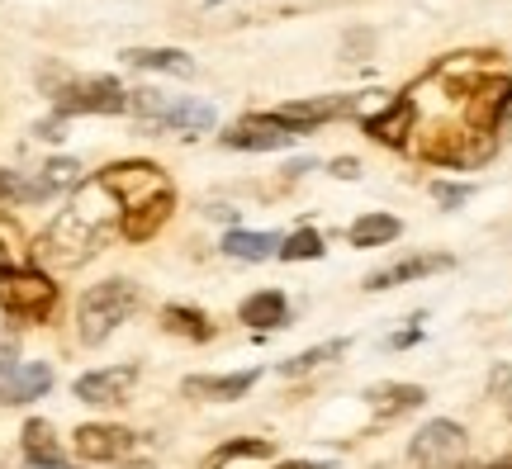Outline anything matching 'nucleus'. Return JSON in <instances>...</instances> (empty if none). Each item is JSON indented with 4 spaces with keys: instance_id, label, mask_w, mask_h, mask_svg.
<instances>
[{
    "instance_id": "obj_1",
    "label": "nucleus",
    "mask_w": 512,
    "mask_h": 469,
    "mask_svg": "<svg viewBox=\"0 0 512 469\" xmlns=\"http://www.w3.org/2000/svg\"><path fill=\"white\" fill-rule=\"evenodd\" d=\"M119 218H124V204L95 176V181H86L76 190L72 204H67V209L48 223V233L34 242V261L38 266H53V271L86 266V261L119 233Z\"/></svg>"
},
{
    "instance_id": "obj_2",
    "label": "nucleus",
    "mask_w": 512,
    "mask_h": 469,
    "mask_svg": "<svg viewBox=\"0 0 512 469\" xmlns=\"http://www.w3.org/2000/svg\"><path fill=\"white\" fill-rule=\"evenodd\" d=\"M133 308H138V285H133V280H100L95 289H86V294H81V308H76L81 342L100 346L124 318H133Z\"/></svg>"
},
{
    "instance_id": "obj_3",
    "label": "nucleus",
    "mask_w": 512,
    "mask_h": 469,
    "mask_svg": "<svg viewBox=\"0 0 512 469\" xmlns=\"http://www.w3.org/2000/svg\"><path fill=\"white\" fill-rule=\"evenodd\" d=\"M128 109L152 128H214V105L185 100V95H162V91H128Z\"/></svg>"
},
{
    "instance_id": "obj_4",
    "label": "nucleus",
    "mask_w": 512,
    "mask_h": 469,
    "mask_svg": "<svg viewBox=\"0 0 512 469\" xmlns=\"http://www.w3.org/2000/svg\"><path fill=\"white\" fill-rule=\"evenodd\" d=\"M0 304L19 323H43L57 308V285L38 271H10L0 275Z\"/></svg>"
},
{
    "instance_id": "obj_5",
    "label": "nucleus",
    "mask_w": 512,
    "mask_h": 469,
    "mask_svg": "<svg viewBox=\"0 0 512 469\" xmlns=\"http://www.w3.org/2000/svg\"><path fill=\"white\" fill-rule=\"evenodd\" d=\"M62 114H124L128 91L110 76H86V81H62L53 91Z\"/></svg>"
},
{
    "instance_id": "obj_6",
    "label": "nucleus",
    "mask_w": 512,
    "mask_h": 469,
    "mask_svg": "<svg viewBox=\"0 0 512 469\" xmlns=\"http://www.w3.org/2000/svg\"><path fill=\"white\" fill-rule=\"evenodd\" d=\"M100 181H105V190H110L119 204H124V214L171 190V181L162 176V166H152V162H114L100 171Z\"/></svg>"
},
{
    "instance_id": "obj_7",
    "label": "nucleus",
    "mask_w": 512,
    "mask_h": 469,
    "mask_svg": "<svg viewBox=\"0 0 512 469\" xmlns=\"http://www.w3.org/2000/svg\"><path fill=\"white\" fill-rule=\"evenodd\" d=\"M408 460L418 469H456L465 460V432H460L456 422H427L418 436H413V446H408Z\"/></svg>"
},
{
    "instance_id": "obj_8",
    "label": "nucleus",
    "mask_w": 512,
    "mask_h": 469,
    "mask_svg": "<svg viewBox=\"0 0 512 469\" xmlns=\"http://www.w3.org/2000/svg\"><path fill=\"white\" fill-rule=\"evenodd\" d=\"M299 133L290 124H280L275 114H252V119H238V124L223 133V143L228 147H242V152H280V147H290Z\"/></svg>"
},
{
    "instance_id": "obj_9",
    "label": "nucleus",
    "mask_w": 512,
    "mask_h": 469,
    "mask_svg": "<svg viewBox=\"0 0 512 469\" xmlns=\"http://www.w3.org/2000/svg\"><path fill=\"white\" fill-rule=\"evenodd\" d=\"M366 95H313V100H294V105H280L275 109V119L280 124H290L294 133L299 128H313V124H328V119H347L361 109Z\"/></svg>"
},
{
    "instance_id": "obj_10",
    "label": "nucleus",
    "mask_w": 512,
    "mask_h": 469,
    "mask_svg": "<svg viewBox=\"0 0 512 469\" xmlns=\"http://www.w3.org/2000/svg\"><path fill=\"white\" fill-rule=\"evenodd\" d=\"M512 100V76H479L470 81V133H494Z\"/></svg>"
},
{
    "instance_id": "obj_11",
    "label": "nucleus",
    "mask_w": 512,
    "mask_h": 469,
    "mask_svg": "<svg viewBox=\"0 0 512 469\" xmlns=\"http://www.w3.org/2000/svg\"><path fill=\"white\" fill-rule=\"evenodd\" d=\"M133 384H138V365H110V370L76 379V398L81 403H124Z\"/></svg>"
},
{
    "instance_id": "obj_12",
    "label": "nucleus",
    "mask_w": 512,
    "mask_h": 469,
    "mask_svg": "<svg viewBox=\"0 0 512 469\" xmlns=\"http://www.w3.org/2000/svg\"><path fill=\"white\" fill-rule=\"evenodd\" d=\"M76 451H81V460H124V455L133 451V432L91 422V427L76 432Z\"/></svg>"
},
{
    "instance_id": "obj_13",
    "label": "nucleus",
    "mask_w": 512,
    "mask_h": 469,
    "mask_svg": "<svg viewBox=\"0 0 512 469\" xmlns=\"http://www.w3.org/2000/svg\"><path fill=\"white\" fill-rule=\"evenodd\" d=\"M256 384V370H238V375H190L181 384L185 398H209V403H233Z\"/></svg>"
},
{
    "instance_id": "obj_14",
    "label": "nucleus",
    "mask_w": 512,
    "mask_h": 469,
    "mask_svg": "<svg viewBox=\"0 0 512 469\" xmlns=\"http://www.w3.org/2000/svg\"><path fill=\"white\" fill-rule=\"evenodd\" d=\"M171 209H176V190H166V195L147 199V204H138V209H128V214L119 218V233H124L128 242H147V237L171 218Z\"/></svg>"
},
{
    "instance_id": "obj_15",
    "label": "nucleus",
    "mask_w": 512,
    "mask_h": 469,
    "mask_svg": "<svg viewBox=\"0 0 512 469\" xmlns=\"http://www.w3.org/2000/svg\"><path fill=\"white\" fill-rule=\"evenodd\" d=\"M48 384H53V370H48V365H19V370H10V375L0 379V403H5V408L34 403V398L48 394Z\"/></svg>"
},
{
    "instance_id": "obj_16",
    "label": "nucleus",
    "mask_w": 512,
    "mask_h": 469,
    "mask_svg": "<svg viewBox=\"0 0 512 469\" xmlns=\"http://www.w3.org/2000/svg\"><path fill=\"white\" fill-rule=\"evenodd\" d=\"M413 119H418L413 100H394L384 114H370L366 133L375 138V143H384V147H403V143H408V128H413Z\"/></svg>"
},
{
    "instance_id": "obj_17",
    "label": "nucleus",
    "mask_w": 512,
    "mask_h": 469,
    "mask_svg": "<svg viewBox=\"0 0 512 469\" xmlns=\"http://www.w3.org/2000/svg\"><path fill=\"white\" fill-rule=\"evenodd\" d=\"M366 403L375 417H403V413H413V408H422L427 394H422L418 384H370Z\"/></svg>"
},
{
    "instance_id": "obj_18",
    "label": "nucleus",
    "mask_w": 512,
    "mask_h": 469,
    "mask_svg": "<svg viewBox=\"0 0 512 469\" xmlns=\"http://www.w3.org/2000/svg\"><path fill=\"white\" fill-rule=\"evenodd\" d=\"M446 266H451V256H441V252H432V256H408V261H399V266H389V271H380V275H370L366 289H394V285H403V280L437 275V271H446Z\"/></svg>"
},
{
    "instance_id": "obj_19",
    "label": "nucleus",
    "mask_w": 512,
    "mask_h": 469,
    "mask_svg": "<svg viewBox=\"0 0 512 469\" xmlns=\"http://www.w3.org/2000/svg\"><path fill=\"white\" fill-rule=\"evenodd\" d=\"M128 67H147V72H171V76H195V62L176 48H128Z\"/></svg>"
},
{
    "instance_id": "obj_20",
    "label": "nucleus",
    "mask_w": 512,
    "mask_h": 469,
    "mask_svg": "<svg viewBox=\"0 0 512 469\" xmlns=\"http://www.w3.org/2000/svg\"><path fill=\"white\" fill-rule=\"evenodd\" d=\"M242 323L280 327L285 323V294H280V289H261V294H252V299L242 304Z\"/></svg>"
},
{
    "instance_id": "obj_21",
    "label": "nucleus",
    "mask_w": 512,
    "mask_h": 469,
    "mask_svg": "<svg viewBox=\"0 0 512 469\" xmlns=\"http://www.w3.org/2000/svg\"><path fill=\"white\" fill-rule=\"evenodd\" d=\"M223 252L238 256V261H266L280 252V237L275 233H228L223 237Z\"/></svg>"
},
{
    "instance_id": "obj_22",
    "label": "nucleus",
    "mask_w": 512,
    "mask_h": 469,
    "mask_svg": "<svg viewBox=\"0 0 512 469\" xmlns=\"http://www.w3.org/2000/svg\"><path fill=\"white\" fill-rule=\"evenodd\" d=\"M394 237H399V218L389 214H366L351 223V242L356 247H380V242H394Z\"/></svg>"
},
{
    "instance_id": "obj_23",
    "label": "nucleus",
    "mask_w": 512,
    "mask_h": 469,
    "mask_svg": "<svg viewBox=\"0 0 512 469\" xmlns=\"http://www.w3.org/2000/svg\"><path fill=\"white\" fill-rule=\"evenodd\" d=\"M81 181V166L76 162H48L43 166V176L29 181V199H43V195H57V190H67V185Z\"/></svg>"
},
{
    "instance_id": "obj_24",
    "label": "nucleus",
    "mask_w": 512,
    "mask_h": 469,
    "mask_svg": "<svg viewBox=\"0 0 512 469\" xmlns=\"http://www.w3.org/2000/svg\"><path fill=\"white\" fill-rule=\"evenodd\" d=\"M24 455L29 460H38V465H48V460H62V446H57V436H53V427L48 422H29L24 427Z\"/></svg>"
},
{
    "instance_id": "obj_25",
    "label": "nucleus",
    "mask_w": 512,
    "mask_h": 469,
    "mask_svg": "<svg viewBox=\"0 0 512 469\" xmlns=\"http://www.w3.org/2000/svg\"><path fill=\"white\" fill-rule=\"evenodd\" d=\"M162 323H166V332H181V337H190V342H209V332L214 327L204 323V313H195V308H166L162 313Z\"/></svg>"
},
{
    "instance_id": "obj_26",
    "label": "nucleus",
    "mask_w": 512,
    "mask_h": 469,
    "mask_svg": "<svg viewBox=\"0 0 512 469\" xmlns=\"http://www.w3.org/2000/svg\"><path fill=\"white\" fill-rule=\"evenodd\" d=\"M238 455H256V460H266V455H271V441H228V446H219V451L209 455L200 469H223L228 460H238Z\"/></svg>"
},
{
    "instance_id": "obj_27",
    "label": "nucleus",
    "mask_w": 512,
    "mask_h": 469,
    "mask_svg": "<svg viewBox=\"0 0 512 469\" xmlns=\"http://www.w3.org/2000/svg\"><path fill=\"white\" fill-rule=\"evenodd\" d=\"M347 351V342H328V346H313V351H304V356H294V361L280 365V375L290 379V375H304V370H313V365H323L332 361V356H342Z\"/></svg>"
},
{
    "instance_id": "obj_28",
    "label": "nucleus",
    "mask_w": 512,
    "mask_h": 469,
    "mask_svg": "<svg viewBox=\"0 0 512 469\" xmlns=\"http://www.w3.org/2000/svg\"><path fill=\"white\" fill-rule=\"evenodd\" d=\"M280 256L285 261H313V256H323V237L313 233V228H304V233H294L285 247H280Z\"/></svg>"
},
{
    "instance_id": "obj_29",
    "label": "nucleus",
    "mask_w": 512,
    "mask_h": 469,
    "mask_svg": "<svg viewBox=\"0 0 512 469\" xmlns=\"http://www.w3.org/2000/svg\"><path fill=\"white\" fill-rule=\"evenodd\" d=\"M489 389H494V398L503 403V413L512 417V365H498L494 375H489Z\"/></svg>"
},
{
    "instance_id": "obj_30",
    "label": "nucleus",
    "mask_w": 512,
    "mask_h": 469,
    "mask_svg": "<svg viewBox=\"0 0 512 469\" xmlns=\"http://www.w3.org/2000/svg\"><path fill=\"white\" fill-rule=\"evenodd\" d=\"M15 199H29V185L19 181V176H10V171H0V209L15 204Z\"/></svg>"
},
{
    "instance_id": "obj_31",
    "label": "nucleus",
    "mask_w": 512,
    "mask_h": 469,
    "mask_svg": "<svg viewBox=\"0 0 512 469\" xmlns=\"http://www.w3.org/2000/svg\"><path fill=\"white\" fill-rule=\"evenodd\" d=\"M10 370H19V346H15V337L0 332V379L10 375Z\"/></svg>"
},
{
    "instance_id": "obj_32",
    "label": "nucleus",
    "mask_w": 512,
    "mask_h": 469,
    "mask_svg": "<svg viewBox=\"0 0 512 469\" xmlns=\"http://www.w3.org/2000/svg\"><path fill=\"white\" fill-rule=\"evenodd\" d=\"M437 199L441 204H460V199H470V185H437Z\"/></svg>"
},
{
    "instance_id": "obj_33",
    "label": "nucleus",
    "mask_w": 512,
    "mask_h": 469,
    "mask_svg": "<svg viewBox=\"0 0 512 469\" xmlns=\"http://www.w3.org/2000/svg\"><path fill=\"white\" fill-rule=\"evenodd\" d=\"M332 176H342V181H356V176H361V166L351 162V157H342V162H332Z\"/></svg>"
},
{
    "instance_id": "obj_34",
    "label": "nucleus",
    "mask_w": 512,
    "mask_h": 469,
    "mask_svg": "<svg viewBox=\"0 0 512 469\" xmlns=\"http://www.w3.org/2000/svg\"><path fill=\"white\" fill-rule=\"evenodd\" d=\"M10 271H15V256H10V247L0 242V275H10Z\"/></svg>"
},
{
    "instance_id": "obj_35",
    "label": "nucleus",
    "mask_w": 512,
    "mask_h": 469,
    "mask_svg": "<svg viewBox=\"0 0 512 469\" xmlns=\"http://www.w3.org/2000/svg\"><path fill=\"white\" fill-rule=\"evenodd\" d=\"M24 469H76V465H62V460H48V465H38V460H29Z\"/></svg>"
},
{
    "instance_id": "obj_36",
    "label": "nucleus",
    "mask_w": 512,
    "mask_h": 469,
    "mask_svg": "<svg viewBox=\"0 0 512 469\" xmlns=\"http://www.w3.org/2000/svg\"><path fill=\"white\" fill-rule=\"evenodd\" d=\"M498 128H508V133H512V100H508V109H503V119H498Z\"/></svg>"
},
{
    "instance_id": "obj_37",
    "label": "nucleus",
    "mask_w": 512,
    "mask_h": 469,
    "mask_svg": "<svg viewBox=\"0 0 512 469\" xmlns=\"http://www.w3.org/2000/svg\"><path fill=\"white\" fill-rule=\"evenodd\" d=\"M275 469H318V465H304V460H290V465H275Z\"/></svg>"
},
{
    "instance_id": "obj_38",
    "label": "nucleus",
    "mask_w": 512,
    "mask_h": 469,
    "mask_svg": "<svg viewBox=\"0 0 512 469\" xmlns=\"http://www.w3.org/2000/svg\"><path fill=\"white\" fill-rule=\"evenodd\" d=\"M489 469H512V460H498V465H489Z\"/></svg>"
},
{
    "instance_id": "obj_39",
    "label": "nucleus",
    "mask_w": 512,
    "mask_h": 469,
    "mask_svg": "<svg viewBox=\"0 0 512 469\" xmlns=\"http://www.w3.org/2000/svg\"><path fill=\"white\" fill-rule=\"evenodd\" d=\"M124 469H152V465H147V460H138V465H124Z\"/></svg>"
}]
</instances>
